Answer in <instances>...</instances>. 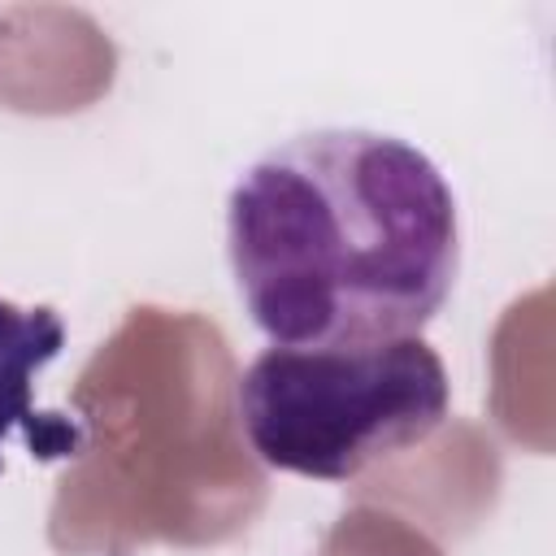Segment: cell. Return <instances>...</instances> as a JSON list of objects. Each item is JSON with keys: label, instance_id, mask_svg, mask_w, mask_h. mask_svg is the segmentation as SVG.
Listing matches in <instances>:
<instances>
[{"label": "cell", "instance_id": "obj_1", "mask_svg": "<svg viewBox=\"0 0 556 556\" xmlns=\"http://www.w3.org/2000/svg\"><path fill=\"white\" fill-rule=\"evenodd\" d=\"M226 252L252 321L287 348L417 334L460 265L456 195L413 143L308 130L226 200Z\"/></svg>", "mask_w": 556, "mask_h": 556}, {"label": "cell", "instance_id": "obj_2", "mask_svg": "<svg viewBox=\"0 0 556 556\" xmlns=\"http://www.w3.org/2000/svg\"><path fill=\"white\" fill-rule=\"evenodd\" d=\"M252 452L282 473L348 482L439 430L452 404L439 352L417 339L265 348L235 391Z\"/></svg>", "mask_w": 556, "mask_h": 556}, {"label": "cell", "instance_id": "obj_3", "mask_svg": "<svg viewBox=\"0 0 556 556\" xmlns=\"http://www.w3.org/2000/svg\"><path fill=\"white\" fill-rule=\"evenodd\" d=\"M65 348V321L56 308L9 304L0 300V447L22 434L39 456L78 452V430L56 413L35 408V378Z\"/></svg>", "mask_w": 556, "mask_h": 556}]
</instances>
